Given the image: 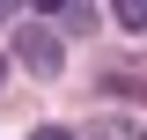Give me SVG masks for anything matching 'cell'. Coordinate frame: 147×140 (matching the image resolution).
<instances>
[{
  "mask_svg": "<svg viewBox=\"0 0 147 140\" xmlns=\"http://www.w3.org/2000/svg\"><path fill=\"white\" fill-rule=\"evenodd\" d=\"M30 140H74V133H66V125H37Z\"/></svg>",
  "mask_w": 147,
  "mask_h": 140,
  "instance_id": "4",
  "label": "cell"
},
{
  "mask_svg": "<svg viewBox=\"0 0 147 140\" xmlns=\"http://www.w3.org/2000/svg\"><path fill=\"white\" fill-rule=\"evenodd\" d=\"M15 52H22V67H30L37 81H52V74L66 67V44H59L44 22H15Z\"/></svg>",
  "mask_w": 147,
  "mask_h": 140,
  "instance_id": "1",
  "label": "cell"
},
{
  "mask_svg": "<svg viewBox=\"0 0 147 140\" xmlns=\"http://www.w3.org/2000/svg\"><path fill=\"white\" fill-rule=\"evenodd\" d=\"M118 22L125 30H147V0H118Z\"/></svg>",
  "mask_w": 147,
  "mask_h": 140,
  "instance_id": "2",
  "label": "cell"
},
{
  "mask_svg": "<svg viewBox=\"0 0 147 140\" xmlns=\"http://www.w3.org/2000/svg\"><path fill=\"white\" fill-rule=\"evenodd\" d=\"M88 140H132V125H118V118H96V133Z\"/></svg>",
  "mask_w": 147,
  "mask_h": 140,
  "instance_id": "3",
  "label": "cell"
},
{
  "mask_svg": "<svg viewBox=\"0 0 147 140\" xmlns=\"http://www.w3.org/2000/svg\"><path fill=\"white\" fill-rule=\"evenodd\" d=\"M0 81H7V59H0Z\"/></svg>",
  "mask_w": 147,
  "mask_h": 140,
  "instance_id": "5",
  "label": "cell"
}]
</instances>
